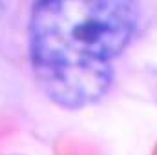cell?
<instances>
[{"label": "cell", "instance_id": "cell-2", "mask_svg": "<svg viewBox=\"0 0 157 155\" xmlns=\"http://www.w3.org/2000/svg\"><path fill=\"white\" fill-rule=\"evenodd\" d=\"M7 2H9V0H0V15L4 13V9H6V6H7Z\"/></svg>", "mask_w": 157, "mask_h": 155}, {"label": "cell", "instance_id": "cell-1", "mask_svg": "<svg viewBox=\"0 0 157 155\" xmlns=\"http://www.w3.org/2000/svg\"><path fill=\"white\" fill-rule=\"evenodd\" d=\"M135 28L133 0H37L28 49L40 89L66 110L97 102Z\"/></svg>", "mask_w": 157, "mask_h": 155}]
</instances>
